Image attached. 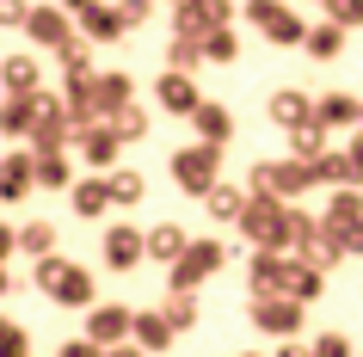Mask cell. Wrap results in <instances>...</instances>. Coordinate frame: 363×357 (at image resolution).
<instances>
[{"instance_id":"6da1fadb","label":"cell","mask_w":363,"mask_h":357,"mask_svg":"<svg viewBox=\"0 0 363 357\" xmlns=\"http://www.w3.org/2000/svg\"><path fill=\"white\" fill-rule=\"evenodd\" d=\"M234 19V0H179L172 6V38H210Z\"/></svg>"},{"instance_id":"7a4b0ae2","label":"cell","mask_w":363,"mask_h":357,"mask_svg":"<svg viewBox=\"0 0 363 357\" xmlns=\"http://www.w3.org/2000/svg\"><path fill=\"white\" fill-rule=\"evenodd\" d=\"M247 19L259 25L271 43H308V19H296L289 0H247Z\"/></svg>"},{"instance_id":"3957f363","label":"cell","mask_w":363,"mask_h":357,"mask_svg":"<svg viewBox=\"0 0 363 357\" xmlns=\"http://www.w3.org/2000/svg\"><path fill=\"white\" fill-rule=\"evenodd\" d=\"M240 222H247V234H252L259 246H284V241H296V216H289V209H277L271 197H259V204H252Z\"/></svg>"},{"instance_id":"277c9868","label":"cell","mask_w":363,"mask_h":357,"mask_svg":"<svg viewBox=\"0 0 363 357\" xmlns=\"http://www.w3.org/2000/svg\"><path fill=\"white\" fill-rule=\"evenodd\" d=\"M25 38L38 43V50H62V43H74V19H68V6H31V19H25Z\"/></svg>"},{"instance_id":"5b68a950","label":"cell","mask_w":363,"mask_h":357,"mask_svg":"<svg viewBox=\"0 0 363 357\" xmlns=\"http://www.w3.org/2000/svg\"><path fill=\"white\" fill-rule=\"evenodd\" d=\"M38 290H50L56 302H74V308L93 296L86 271H80V265H62V259H43V265H38Z\"/></svg>"},{"instance_id":"8992f818","label":"cell","mask_w":363,"mask_h":357,"mask_svg":"<svg viewBox=\"0 0 363 357\" xmlns=\"http://www.w3.org/2000/svg\"><path fill=\"white\" fill-rule=\"evenodd\" d=\"M172 179L185 191H216V148L197 142V148H179L172 154Z\"/></svg>"},{"instance_id":"52a82bcc","label":"cell","mask_w":363,"mask_h":357,"mask_svg":"<svg viewBox=\"0 0 363 357\" xmlns=\"http://www.w3.org/2000/svg\"><path fill=\"white\" fill-rule=\"evenodd\" d=\"M74 19H80V38H93V43H117L123 31H130L123 6H111V0H86Z\"/></svg>"},{"instance_id":"ba28073f","label":"cell","mask_w":363,"mask_h":357,"mask_svg":"<svg viewBox=\"0 0 363 357\" xmlns=\"http://www.w3.org/2000/svg\"><path fill=\"white\" fill-rule=\"evenodd\" d=\"M216 265H222V246H216V241H197V246H185V259L172 265V283H179V290H191V283L210 278Z\"/></svg>"},{"instance_id":"9c48e42d","label":"cell","mask_w":363,"mask_h":357,"mask_svg":"<svg viewBox=\"0 0 363 357\" xmlns=\"http://www.w3.org/2000/svg\"><path fill=\"white\" fill-rule=\"evenodd\" d=\"M259 191H277V197H296V191L314 185V167H296V160H277V167H259V179H252Z\"/></svg>"},{"instance_id":"30bf717a","label":"cell","mask_w":363,"mask_h":357,"mask_svg":"<svg viewBox=\"0 0 363 357\" xmlns=\"http://www.w3.org/2000/svg\"><path fill=\"white\" fill-rule=\"evenodd\" d=\"M38 62L31 56H6L0 62V93H13V99H38Z\"/></svg>"},{"instance_id":"8fae6325","label":"cell","mask_w":363,"mask_h":357,"mask_svg":"<svg viewBox=\"0 0 363 357\" xmlns=\"http://www.w3.org/2000/svg\"><path fill=\"white\" fill-rule=\"evenodd\" d=\"M154 99H160L167 111H185V117H191L197 105H203V99H197V87H191V75H179V68H167V75H160V87H154Z\"/></svg>"},{"instance_id":"7c38bea8","label":"cell","mask_w":363,"mask_h":357,"mask_svg":"<svg viewBox=\"0 0 363 357\" xmlns=\"http://www.w3.org/2000/svg\"><path fill=\"white\" fill-rule=\"evenodd\" d=\"M289 278H296V265H284L277 253H259V259H252V290H259V296L289 290Z\"/></svg>"},{"instance_id":"4fadbf2b","label":"cell","mask_w":363,"mask_h":357,"mask_svg":"<svg viewBox=\"0 0 363 357\" xmlns=\"http://www.w3.org/2000/svg\"><path fill=\"white\" fill-rule=\"evenodd\" d=\"M142 253H148V241H142L135 228H111V234H105V259H111V271H130Z\"/></svg>"},{"instance_id":"5bb4252c","label":"cell","mask_w":363,"mask_h":357,"mask_svg":"<svg viewBox=\"0 0 363 357\" xmlns=\"http://www.w3.org/2000/svg\"><path fill=\"white\" fill-rule=\"evenodd\" d=\"M38 179V160H25V154H6L0 160V197H25Z\"/></svg>"},{"instance_id":"9a60e30c","label":"cell","mask_w":363,"mask_h":357,"mask_svg":"<svg viewBox=\"0 0 363 357\" xmlns=\"http://www.w3.org/2000/svg\"><path fill=\"white\" fill-rule=\"evenodd\" d=\"M191 123H197V142H210V148H222V142H228V123H234V117L222 111V105H210V99H203V105L191 111Z\"/></svg>"},{"instance_id":"2e32d148","label":"cell","mask_w":363,"mask_h":357,"mask_svg":"<svg viewBox=\"0 0 363 357\" xmlns=\"http://www.w3.org/2000/svg\"><path fill=\"white\" fill-rule=\"evenodd\" d=\"M93 105H99V117H117L123 105H130V80L123 75H99L93 80Z\"/></svg>"},{"instance_id":"e0dca14e","label":"cell","mask_w":363,"mask_h":357,"mask_svg":"<svg viewBox=\"0 0 363 357\" xmlns=\"http://www.w3.org/2000/svg\"><path fill=\"white\" fill-rule=\"evenodd\" d=\"M80 154H86V160H93V167H111V154H117V130L111 123H86V130H80Z\"/></svg>"},{"instance_id":"ac0fdd59","label":"cell","mask_w":363,"mask_h":357,"mask_svg":"<svg viewBox=\"0 0 363 357\" xmlns=\"http://www.w3.org/2000/svg\"><path fill=\"white\" fill-rule=\"evenodd\" d=\"M271 117H277L284 130H296V123H314V99H302V93H271Z\"/></svg>"},{"instance_id":"d6986e66","label":"cell","mask_w":363,"mask_h":357,"mask_svg":"<svg viewBox=\"0 0 363 357\" xmlns=\"http://www.w3.org/2000/svg\"><path fill=\"white\" fill-rule=\"evenodd\" d=\"M314 117L320 123H363V105L351 93H326V99H314Z\"/></svg>"},{"instance_id":"ffe728a7","label":"cell","mask_w":363,"mask_h":357,"mask_svg":"<svg viewBox=\"0 0 363 357\" xmlns=\"http://www.w3.org/2000/svg\"><path fill=\"white\" fill-rule=\"evenodd\" d=\"M339 43H345V25H333V19H320V25H308V56H320V62H333L339 56Z\"/></svg>"},{"instance_id":"44dd1931","label":"cell","mask_w":363,"mask_h":357,"mask_svg":"<svg viewBox=\"0 0 363 357\" xmlns=\"http://www.w3.org/2000/svg\"><path fill=\"white\" fill-rule=\"evenodd\" d=\"M259 326H271V333H296V326H302V314H296V302L265 296V302H259Z\"/></svg>"},{"instance_id":"7402d4cb","label":"cell","mask_w":363,"mask_h":357,"mask_svg":"<svg viewBox=\"0 0 363 357\" xmlns=\"http://www.w3.org/2000/svg\"><path fill=\"white\" fill-rule=\"evenodd\" d=\"M351 222H363V197H357V185L339 191V197H333V209H326V228H351Z\"/></svg>"},{"instance_id":"603a6c76","label":"cell","mask_w":363,"mask_h":357,"mask_svg":"<svg viewBox=\"0 0 363 357\" xmlns=\"http://www.w3.org/2000/svg\"><path fill=\"white\" fill-rule=\"evenodd\" d=\"M105 204H111V179H86V185H74V209H80V216H99Z\"/></svg>"},{"instance_id":"cb8c5ba5","label":"cell","mask_w":363,"mask_h":357,"mask_svg":"<svg viewBox=\"0 0 363 357\" xmlns=\"http://www.w3.org/2000/svg\"><path fill=\"white\" fill-rule=\"evenodd\" d=\"M130 333V320H123V308H99L93 314V345H111V339Z\"/></svg>"},{"instance_id":"d4e9b609","label":"cell","mask_w":363,"mask_h":357,"mask_svg":"<svg viewBox=\"0 0 363 357\" xmlns=\"http://www.w3.org/2000/svg\"><path fill=\"white\" fill-rule=\"evenodd\" d=\"M172 68H179V75H191V68H203V38H172Z\"/></svg>"},{"instance_id":"484cf974","label":"cell","mask_w":363,"mask_h":357,"mask_svg":"<svg viewBox=\"0 0 363 357\" xmlns=\"http://www.w3.org/2000/svg\"><path fill=\"white\" fill-rule=\"evenodd\" d=\"M148 253H154V259H185V234H179V228H154Z\"/></svg>"},{"instance_id":"4316f807","label":"cell","mask_w":363,"mask_h":357,"mask_svg":"<svg viewBox=\"0 0 363 357\" xmlns=\"http://www.w3.org/2000/svg\"><path fill=\"white\" fill-rule=\"evenodd\" d=\"M234 56H240V43H234V31H228V25L203 38V62H234Z\"/></svg>"},{"instance_id":"83f0119b","label":"cell","mask_w":363,"mask_h":357,"mask_svg":"<svg viewBox=\"0 0 363 357\" xmlns=\"http://www.w3.org/2000/svg\"><path fill=\"white\" fill-rule=\"evenodd\" d=\"M160 314L172 320V333H179V326H191V320H197V302H191V290H172V302L160 308Z\"/></svg>"},{"instance_id":"f1b7e54d","label":"cell","mask_w":363,"mask_h":357,"mask_svg":"<svg viewBox=\"0 0 363 357\" xmlns=\"http://www.w3.org/2000/svg\"><path fill=\"white\" fill-rule=\"evenodd\" d=\"M210 209L222 216V222H240V209H247V197H240V191H228V185H216V191H210Z\"/></svg>"},{"instance_id":"f546056e","label":"cell","mask_w":363,"mask_h":357,"mask_svg":"<svg viewBox=\"0 0 363 357\" xmlns=\"http://www.w3.org/2000/svg\"><path fill=\"white\" fill-rule=\"evenodd\" d=\"M135 339H142V345H167V339H172V320L167 314H142V320H135Z\"/></svg>"},{"instance_id":"4dcf8cb0","label":"cell","mask_w":363,"mask_h":357,"mask_svg":"<svg viewBox=\"0 0 363 357\" xmlns=\"http://www.w3.org/2000/svg\"><path fill=\"white\" fill-rule=\"evenodd\" d=\"M320 6H326V19L345 25V31H351V25H363V0H320Z\"/></svg>"},{"instance_id":"1f68e13d","label":"cell","mask_w":363,"mask_h":357,"mask_svg":"<svg viewBox=\"0 0 363 357\" xmlns=\"http://www.w3.org/2000/svg\"><path fill=\"white\" fill-rule=\"evenodd\" d=\"M19 246H25V253H38V259H50V246H56V234H50V222H31V228L19 234Z\"/></svg>"},{"instance_id":"d6a6232c","label":"cell","mask_w":363,"mask_h":357,"mask_svg":"<svg viewBox=\"0 0 363 357\" xmlns=\"http://www.w3.org/2000/svg\"><path fill=\"white\" fill-rule=\"evenodd\" d=\"M111 130H117V142H130V136H142V130H148V117L135 111V105H123V111L111 117Z\"/></svg>"},{"instance_id":"836d02e7","label":"cell","mask_w":363,"mask_h":357,"mask_svg":"<svg viewBox=\"0 0 363 357\" xmlns=\"http://www.w3.org/2000/svg\"><path fill=\"white\" fill-rule=\"evenodd\" d=\"M56 56H62V68H86V62H93V38H74V43H62Z\"/></svg>"},{"instance_id":"e575fe53","label":"cell","mask_w":363,"mask_h":357,"mask_svg":"<svg viewBox=\"0 0 363 357\" xmlns=\"http://www.w3.org/2000/svg\"><path fill=\"white\" fill-rule=\"evenodd\" d=\"M142 197V179L135 172H111V204H135Z\"/></svg>"},{"instance_id":"d590c367","label":"cell","mask_w":363,"mask_h":357,"mask_svg":"<svg viewBox=\"0 0 363 357\" xmlns=\"http://www.w3.org/2000/svg\"><path fill=\"white\" fill-rule=\"evenodd\" d=\"M38 179H43V185H68V160H62V154H43V160H38Z\"/></svg>"},{"instance_id":"8d00e7d4","label":"cell","mask_w":363,"mask_h":357,"mask_svg":"<svg viewBox=\"0 0 363 357\" xmlns=\"http://www.w3.org/2000/svg\"><path fill=\"white\" fill-rule=\"evenodd\" d=\"M0 357H25V333L13 320H0Z\"/></svg>"},{"instance_id":"74e56055","label":"cell","mask_w":363,"mask_h":357,"mask_svg":"<svg viewBox=\"0 0 363 357\" xmlns=\"http://www.w3.org/2000/svg\"><path fill=\"white\" fill-rule=\"evenodd\" d=\"M326 234H333L345 253H363V222H351V228H326Z\"/></svg>"},{"instance_id":"f35d334b","label":"cell","mask_w":363,"mask_h":357,"mask_svg":"<svg viewBox=\"0 0 363 357\" xmlns=\"http://www.w3.org/2000/svg\"><path fill=\"white\" fill-rule=\"evenodd\" d=\"M31 19V0H0V25H25Z\"/></svg>"},{"instance_id":"ab89813d","label":"cell","mask_w":363,"mask_h":357,"mask_svg":"<svg viewBox=\"0 0 363 357\" xmlns=\"http://www.w3.org/2000/svg\"><path fill=\"white\" fill-rule=\"evenodd\" d=\"M117 6H123L130 25H148V13H154V0H117Z\"/></svg>"},{"instance_id":"60d3db41","label":"cell","mask_w":363,"mask_h":357,"mask_svg":"<svg viewBox=\"0 0 363 357\" xmlns=\"http://www.w3.org/2000/svg\"><path fill=\"white\" fill-rule=\"evenodd\" d=\"M314 357H351V351H345V339H320V345H314Z\"/></svg>"},{"instance_id":"b9f144b4","label":"cell","mask_w":363,"mask_h":357,"mask_svg":"<svg viewBox=\"0 0 363 357\" xmlns=\"http://www.w3.org/2000/svg\"><path fill=\"white\" fill-rule=\"evenodd\" d=\"M62 357H99V345H93V339H80V345H68Z\"/></svg>"},{"instance_id":"7bdbcfd3","label":"cell","mask_w":363,"mask_h":357,"mask_svg":"<svg viewBox=\"0 0 363 357\" xmlns=\"http://www.w3.org/2000/svg\"><path fill=\"white\" fill-rule=\"evenodd\" d=\"M6 253H13V234H6V228H0V259H6Z\"/></svg>"},{"instance_id":"ee69618b","label":"cell","mask_w":363,"mask_h":357,"mask_svg":"<svg viewBox=\"0 0 363 357\" xmlns=\"http://www.w3.org/2000/svg\"><path fill=\"white\" fill-rule=\"evenodd\" d=\"M56 6H68V13H80V6H86V0H56Z\"/></svg>"},{"instance_id":"f6af8a7d","label":"cell","mask_w":363,"mask_h":357,"mask_svg":"<svg viewBox=\"0 0 363 357\" xmlns=\"http://www.w3.org/2000/svg\"><path fill=\"white\" fill-rule=\"evenodd\" d=\"M0 296H6V271H0Z\"/></svg>"},{"instance_id":"bcb514c9","label":"cell","mask_w":363,"mask_h":357,"mask_svg":"<svg viewBox=\"0 0 363 357\" xmlns=\"http://www.w3.org/2000/svg\"><path fill=\"white\" fill-rule=\"evenodd\" d=\"M117 357H135V351H117Z\"/></svg>"}]
</instances>
